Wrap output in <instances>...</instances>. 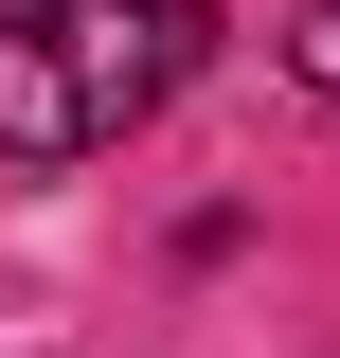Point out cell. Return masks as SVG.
Segmentation results:
<instances>
[{
    "label": "cell",
    "instance_id": "6da1fadb",
    "mask_svg": "<svg viewBox=\"0 0 340 358\" xmlns=\"http://www.w3.org/2000/svg\"><path fill=\"white\" fill-rule=\"evenodd\" d=\"M215 54V0H0V162H108Z\"/></svg>",
    "mask_w": 340,
    "mask_h": 358
},
{
    "label": "cell",
    "instance_id": "7a4b0ae2",
    "mask_svg": "<svg viewBox=\"0 0 340 358\" xmlns=\"http://www.w3.org/2000/svg\"><path fill=\"white\" fill-rule=\"evenodd\" d=\"M287 72H304V90L340 108V0H304V18H287Z\"/></svg>",
    "mask_w": 340,
    "mask_h": 358
}]
</instances>
